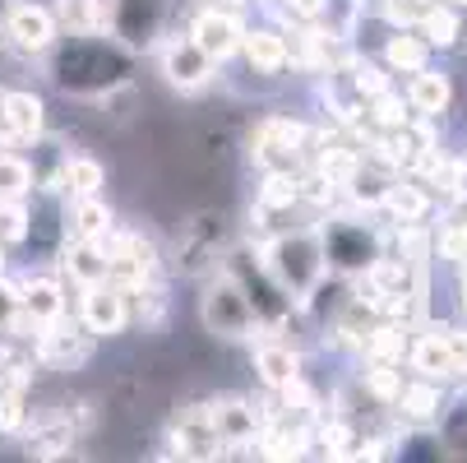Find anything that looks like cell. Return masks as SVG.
I'll return each mask as SVG.
<instances>
[{
  "label": "cell",
  "mask_w": 467,
  "mask_h": 463,
  "mask_svg": "<svg viewBox=\"0 0 467 463\" xmlns=\"http://www.w3.org/2000/svg\"><path fill=\"white\" fill-rule=\"evenodd\" d=\"M42 60H47V84L56 93H65V98H79V102H98L102 93L130 84L135 70H140V51H130L107 28H98V33H60L56 47Z\"/></svg>",
  "instance_id": "cell-1"
},
{
  "label": "cell",
  "mask_w": 467,
  "mask_h": 463,
  "mask_svg": "<svg viewBox=\"0 0 467 463\" xmlns=\"http://www.w3.org/2000/svg\"><path fill=\"white\" fill-rule=\"evenodd\" d=\"M259 259H264V269H269L278 279V288L301 306V297L328 274V264H324V246H319V227L315 223H301V227H278L269 232L264 241H254Z\"/></svg>",
  "instance_id": "cell-2"
},
{
  "label": "cell",
  "mask_w": 467,
  "mask_h": 463,
  "mask_svg": "<svg viewBox=\"0 0 467 463\" xmlns=\"http://www.w3.org/2000/svg\"><path fill=\"white\" fill-rule=\"evenodd\" d=\"M315 227H319V246H324L328 274H343V279H361L370 264L389 250L384 227H375L370 214H357V209H348V205L319 214Z\"/></svg>",
  "instance_id": "cell-3"
},
{
  "label": "cell",
  "mask_w": 467,
  "mask_h": 463,
  "mask_svg": "<svg viewBox=\"0 0 467 463\" xmlns=\"http://www.w3.org/2000/svg\"><path fill=\"white\" fill-rule=\"evenodd\" d=\"M223 269H227V274L241 283V292L250 297V306H254V315H259V329H264V334H283V329L301 315L296 301L278 288V279L264 269V259H259V250H254L250 237H245L241 246H227Z\"/></svg>",
  "instance_id": "cell-4"
},
{
  "label": "cell",
  "mask_w": 467,
  "mask_h": 463,
  "mask_svg": "<svg viewBox=\"0 0 467 463\" xmlns=\"http://www.w3.org/2000/svg\"><path fill=\"white\" fill-rule=\"evenodd\" d=\"M199 324H204V334L218 339V343H250L259 334V315H254L250 297L241 292V283L223 269V264L199 283Z\"/></svg>",
  "instance_id": "cell-5"
},
{
  "label": "cell",
  "mask_w": 467,
  "mask_h": 463,
  "mask_svg": "<svg viewBox=\"0 0 467 463\" xmlns=\"http://www.w3.org/2000/svg\"><path fill=\"white\" fill-rule=\"evenodd\" d=\"M315 144V125L301 116H264L250 135L254 172H301Z\"/></svg>",
  "instance_id": "cell-6"
},
{
  "label": "cell",
  "mask_w": 467,
  "mask_h": 463,
  "mask_svg": "<svg viewBox=\"0 0 467 463\" xmlns=\"http://www.w3.org/2000/svg\"><path fill=\"white\" fill-rule=\"evenodd\" d=\"M204 404H209V422H213L227 458L250 454L254 436L278 417V404L269 389H264V399H254V394H218V399H204Z\"/></svg>",
  "instance_id": "cell-7"
},
{
  "label": "cell",
  "mask_w": 467,
  "mask_h": 463,
  "mask_svg": "<svg viewBox=\"0 0 467 463\" xmlns=\"http://www.w3.org/2000/svg\"><path fill=\"white\" fill-rule=\"evenodd\" d=\"M102 241H107V279L120 292H140V288L162 279V250H158V241L149 232L116 223Z\"/></svg>",
  "instance_id": "cell-8"
},
{
  "label": "cell",
  "mask_w": 467,
  "mask_h": 463,
  "mask_svg": "<svg viewBox=\"0 0 467 463\" xmlns=\"http://www.w3.org/2000/svg\"><path fill=\"white\" fill-rule=\"evenodd\" d=\"M153 56H158L162 84H167L171 93H181V98H194V93L213 89V84H218V70H223V65H218L204 47H199L190 33H162L158 47H153Z\"/></svg>",
  "instance_id": "cell-9"
},
{
  "label": "cell",
  "mask_w": 467,
  "mask_h": 463,
  "mask_svg": "<svg viewBox=\"0 0 467 463\" xmlns=\"http://www.w3.org/2000/svg\"><path fill=\"white\" fill-rule=\"evenodd\" d=\"M60 28L47 0H5L0 5V47L24 56V60H42L56 47Z\"/></svg>",
  "instance_id": "cell-10"
},
{
  "label": "cell",
  "mask_w": 467,
  "mask_h": 463,
  "mask_svg": "<svg viewBox=\"0 0 467 463\" xmlns=\"http://www.w3.org/2000/svg\"><path fill=\"white\" fill-rule=\"evenodd\" d=\"M167 19H171V0H102V28L140 56L158 47Z\"/></svg>",
  "instance_id": "cell-11"
},
{
  "label": "cell",
  "mask_w": 467,
  "mask_h": 463,
  "mask_svg": "<svg viewBox=\"0 0 467 463\" xmlns=\"http://www.w3.org/2000/svg\"><path fill=\"white\" fill-rule=\"evenodd\" d=\"M33 353V366H42V371H60V375H70V371H84L88 362H93V348H98V339L88 334V329L79 324V320H51V324H42L37 334H33V343H28Z\"/></svg>",
  "instance_id": "cell-12"
},
{
  "label": "cell",
  "mask_w": 467,
  "mask_h": 463,
  "mask_svg": "<svg viewBox=\"0 0 467 463\" xmlns=\"http://www.w3.org/2000/svg\"><path fill=\"white\" fill-rule=\"evenodd\" d=\"M167 454L171 458H194V463H209V458H227L223 454V440L209 422V404H181L171 417H167Z\"/></svg>",
  "instance_id": "cell-13"
},
{
  "label": "cell",
  "mask_w": 467,
  "mask_h": 463,
  "mask_svg": "<svg viewBox=\"0 0 467 463\" xmlns=\"http://www.w3.org/2000/svg\"><path fill=\"white\" fill-rule=\"evenodd\" d=\"M47 98L33 89H0V149H33L47 135Z\"/></svg>",
  "instance_id": "cell-14"
},
{
  "label": "cell",
  "mask_w": 467,
  "mask_h": 463,
  "mask_svg": "<svg viewBox=\"0 0 467 463\" xmlns=\"http://www.w3.org/2000/svg\"><path fill=\"white\" fill-rule=\"evenodd\" d=\"M79 292V324L98 343L107 339H120L130 329V292H120L111 279L102 283H88V288H75Z\"/></svg>",
  "instance_id": "cell-15"
},
{
  "label": "cell",
  "mask_w": 467,
  "mask_h": 463,
  "mask_svg": "<svg viewBox=\"0 0 467 463\" xmlns=\"http://www.w3.org/2000/svg\"><path fill=\"white\" fill-rule=\"evenodd\" d=\"M245 15H232V10H213V5H194L190 15H185V33L204 47L218 65H227V60H236V51H241V37H245Z\"/></svg>",
  "instance_id": "cell-16"
},
{
  "label": "cell",
  "mask_w": 467,
  "mask_h": 463,
  "mask_svg": "<svg viewBox=\"0 0 467 463\" xmlns=\"http://www.w3.org/2000/svg\"><path fill=\"white\" fill-rule=\"evenodd\" d=\"M254 348H250V366H254V380L269 389V394H278L283 384H292L296 375H306V353L292 343V339H283V334H259L250 339Z\"/></svg>",
  "instance_id": "cell-17"
},
{
  "label": "cell",
  "mask_w": 467,
  "mask_h": 463,
  "mask_svg": "<svg viewBox=\"0 0 467 463\" xmlns=\"http://www.w3.org/2000/svg\"><path fill=\"white\" fill-rule=\"evenodd\" d=\"M236 60L245 65V75H254V79H283L292 70L287 33L274 28V24H245V37H241Z\"/></svg>",
  "instance_id": "cell-18"
},
{
  "label": "cell",
  "mask_w": 467,
  "mask_h": 463,
  "mask_svg": "<svg viewBox=\"0 0 467 463\" xmlns=\"http://www.w3.org/2000/svg\"><path fill=\"white\" fill-rule=\"evenodd\" d=\"M444 404H449V384H440V380H431V375H412L408 371V380H403V389H398V399H393V417L403 422V426H421V431H435V422H440V413H444Z\"/></svg>",
  "instance_id": "cell-19"
},
{
  "label": "cell",
  "mask_w": 467,
  "mask_h": 463,
  "mask_svg": "<svg viewBox=\"0 0 467 463\" xmlns=\"http://www.w3.org/2000/svg\"><path fill=\"white\" fill-rule=\"evenodd\" d=\"M403 98H408L412 116L444 121V116H449V107L458 102V84H453V75L444 70L440 60H431V65H421L417 75H408V84H403Z\"/></svg>",
  "instance_id": "cell-20"
},
{
  "label": "cell",
  "mask_w": 467,
  "mask_h": 463,
  "mask_svg": "<svg viewBox=\"0 0 467 463\" xmlns=\"http://www.w3.org/2000/svg\"><path fill=\"white\" fill-rule=\"evenodd\" d=\"M15 283H19V306H24V315H33L37 329L51 324V320H60V315H70V288H65L60 274L33 269V274H24Z\"/></svg>",
  "instance_id": "cell-21"
},
{
  "label": "cell",
  "mask_w": 467,
  "mask_h": 463,
  "mask_svg": "<svg viewBox=\"0 0 467 463\" xmlns=\"http://www.w3.org/2000/svg\"><path fill=\"white\" fill-rule=\"evenodd\" d=\"M56 274L70 288H88L107 279V241H84V237H65L56 250Z\"/></svg>",
  "instance_id": "cell-22"
},
{
  "label": "cell",
  "mask_w": 467,
  "mask_h": 463,
  "mask_svg": "<svg viewBox=\"0 0 467 463\" xmlns=\"http://www.w3.org/2000/svg\"><path fill=\"white\" fill-rule=\"evenodd\" d=\"M435 209H440L435 195H431L421 181L403 176V172L384 185V200H379V214H384L389 223H426Z\"/></svg>",
  "instance_id": "cell-23"
},
{
  "label": "cell",
  "mask_w": 467,
  "mask_h": 463,
  "mask_svg": "<svg viewBox=\"0 0 467 463\" xmlns=\"http://www.w3.org/2000/svg\"><path fill=\"white\" fill-rule=\"evenodd\" d=\"M435 51L426 47V37L417 28H384V42H379V65L398 79V75H417L421 65H431Z\"/></svg>",
  "instance_id": "cell-24"
},
{
  "label": "cell",
  "mask_w": 467,
  "mask_h": 463,
  "mask_svg": "<svg viewBox=\"0 0 467 463\" xmlns=\"http://www.w3.org/2000/svg\"><path fill=\"white\" fill-rule=\"evenodd\" d=\"M60 200H84V195H107V163L93 153H65L56 172Z\"/></svg>",
  "instance_id": "cell-25"
},
{
  "label": "cell",
  "mask_w": 467,
  "mask_h": 463,
  "mask_svg": "<svg viewBox=\"0 0 467 463\" xmlns=\"http://www.w3.org/2000/svg\"><path fill=\"white\" fill-rule=\"evenodd\" d=\"M116 227V209L107 195H84V200H65V237L102 241Z\"/></svg>",
  "instance_id": "cell-26"
},
{
  "label": "cell",
  "mask_w": 467,
  "mask_h": 463,
  "mask_svg": "<svg viewBox=\"0 0 467 463\" xmlns=\"http://www.w3.org/2000/svg\"><path fill=\"white\" fill-rule=\"evenodd\" d=\"M408 339H412V324L379 315V320L366 329V334H361L357 357H361V362H398V366H403V357H408Z\"/></svg>",
  "instance_id": "cell-27"
},
{
  "label": "cell",
  "mask_w": 467,
  "mask_h": 463,
  "mask_svg": "<svg viewBox=\"0 0 467 463\" xmlns=\"http://www.w3.org/2000/svg\"><path fill=\"white\" fill-rule=\"evenodd\" d=\"M417 33L426 37V47H431L435 56H449V51H458V47H462V37H467V15L440 0V5H431V10H426V19L417 24Z\"/></svg>",
  "instance_id": "cell-28"
},
{
  "label": "cell",
  "mask_w": 467,
  "mask_h": 463,
  "mask_svg": "<svg viewBox=\"0 0 467 463\" xmlns=\"http://www.w3.org/2000/svg\"><path fill=\"white\" fill-rule=\"evenodd\" d=\"M361 121H366L370 135H389V130L412 121V107H408L403 89H384V93H375V98L361 102Z\"/></svg>",
  "instance_id": "cell-29"
},
{
  "label": "cell",
  "mask_w": 467,
  "mask_h": 463,
  "mask_svg": "<svg viewBox=\"0 0 467 463\" xmlns=\"http://www.w3.org/2000/svg\"><path fill=\"white\" fill-rule=\"evenodd\" d=\"M403 380H408V371L398 366V362H361V394L375 404V408H393V399H398V389H403Z\"/></svg>",
  "instance_id": "cell-30"
},
{
  "label": "cell",
  "mask_w": 467,
  "mask_h": 463,
  "mask_svg": "<svg viewBox=\"0 0 467 463\" xmlns=\"http://www.w3.org/2000/svg\"><path fill=\"white\" fill-rule=\"evenodd\" d=\"M435 440H440L444 458H467V384H462V394H453L444 404V413L435 422Z\"/></svg>",
  "instance_id": "cell-31"
},
{
  "label": "cell",
  "mask_w": 467,
  "mask_h": 463,
  "mask_svg": "<svg viewBox=\"0 0 467 463\" xmlns=\"http://www.w3.org/2000/svg\"><path fill=\"white\" fill-rule=\"evenodd\" d=\"M33 190V158L24 149H0V200H28Z\"/></svg>",
  "instance_id": "cell-32"
},
{
  "label": "cell",
  "mask_w": 467,
  "mask_h": 463,
  "mask_svg": "<svg viewBox=\"0 0 467 463\" xmlns=\"http://www.w3.org/2000/svg\"><path fill=\"white\" fill-rule=\"evenodd\" d=\"M60 33H98L102 28V0H47Z\"/></svg>",
  "instance_id": "cell-33"
},
{
  "label": "cell",
  "mask_w": 467,
  "mask_h": 463,
  "mask_svg": "<svg viewBox=\"0 0 467 463\" xmlns=\"http://www.w3.org/2000/svg\"><path fill=\"white\" fill-rule=\"evenodd\" d=\"M440 339L449 348V366H453V384H467V324L462 320H435Z\"/></svg>",
  "instance_id": "cell-34"
},
{
  "label": "cell",
  "mask_w": 467,
  "mask_h": 463,
  "mask_svg": "<svg viewBox=\"0 0 467 463\" xmlns=\"http://www.w3.org/2000/svg\"><path fill=\"white\" fill-rule=\"evenodd\" d=\"M431 5H440V0H379L375 15H379L389 28H417Z\"/></svg>",
  "instance_id": "cell-35"
},
{
  "label": "cell",
  "mask_w": 467,
  "mask_h": 463,
  "mask_svg": "<svg viewBox=\"0 0 467 463\" xmlns=\"http://www.w3.org/2000/svg\"><path fill=\"white\" fill-rule=\"evenodd\" d=\"M15 315H19V283H15V274H0V334L10 329Z\"/></svg>",
  "instance_id": "cell-36"
},
{
  "label": "cell",
  "mask_w": 467,
  "mask_h": 463,
  "mask_svg": "<svg viewBox=\"0 0 467 463\" xmlns=\"http://www.w3.org/2000/svg\"><path fill=\"white\" fill-rule=\"evenodd\" d=\"M453 292H458V320L467 324V259L453 264Z\"/></svg>",
  "instance_id": "cell-37"
},
{
  "label": "cell",
  "mask_w": 467,
  "mask_h": 463,
  "mask_svg": "<svg viewBox=\"0 0 467 463\" xmlns=\"http://www.w3.org/2000/svg\"><path fill=\"white\" fill-rule=\"evenodd\" d=\"M194 5H213V10H232V15H250L254 0H194ZM190 5V10H194Z\"/></svg>",
  "instance_id": "cell-38"
},
{
  "label": "cell",
  "mask_w": 467,
  "mask_h": 463,
  "mask_svg": "<svg viewBox=\"0 0 467 463\" xmlns=\"http://www.w3.org/2000/svg\"><path fill=\"white\" fill-rule=\"evenodd\" d=\"M444 5H453V10H462V15H467V0H444Z\"/></svg>",
  "instance_id": "cell-39"
},
{
  "label": "cell",
  "mask_w": 467,
  "mask_h": 463,
  "mask_svg": "<svg viewBox=\"0 0 467 463\" xmlns=\"http://www.w3.org/2000/svg\"><path fill=\"white\" fill-rule=\"evenodd\" d=\"M194 5V0H171V10H190Z\"/></svg>",
  "instance_id": "cell-40"
},
{
  "label": "cell",
  "mask_w": 467,
  "mask_h": 463,
  "mask_svg": "<svg viewBox=\"0 0 467 463\" xmlns=\"http://www.w3.org/2000/svg\"><path fill=\"white\" fill-rule=\"evenodd\" d=\"M370 5H379V0H370Z\"/></svg>",
  "instance_id": "cell-41"
},
{
  "label": "cell",
  "mask_w": 467,
  "mask_h": 463,
  "mask_svg": "<svg viewBox=\"0 0 467 463\" xmlns=\"http://www.w3.org/2000/svg\"><path fill=\"white\" fill-rule=\"evenodd\" d=\"M462 42H467V37H462Z\"/></svg>",
  "instance_id": "cell-42"
}]
</instances>
